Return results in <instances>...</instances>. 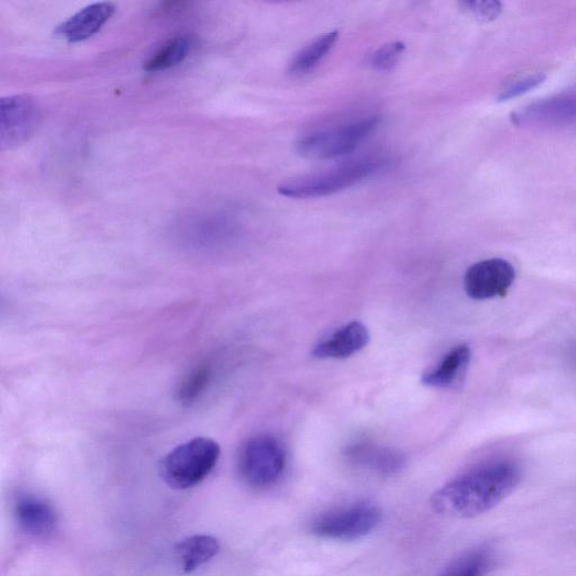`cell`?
Wrapping results in <instances>:
<instances>
[{"mask_svg":"<svg viewBox=\"0 0 576 576\" xmlns=\"http://www.w3.org/2000/svg\"><path fill=\"white\" fill-rule=\"evenodd\" d=\"M520 481L521 468L509 459L482 464L436 491L431 498V507L449 518L481 516L510 497Z\"/></svg>","mask_w":576,"mask_h":576,"instance_id":"1","label":"cell"},{"mask_svg":"<svg viewBox=\"0 0 576 576\" xmlns=\"http://www.w3.org/2000/svg\"><path fill=\"white\" fill-rule=\"evenodd\" d=\"M387 161L368 158L349 162V164L324 173L295 177L277 187V192L285 197L306 200V198L324 197L336 194L380 174Z\"/></svg>","mask_w":576,"mask_h":576,"instance_id":"2","label":"cell"},{"mask_svg":"<svg viewBox=\"0 0 576 576\" xmlns=\"http://www.w3.org/2000/svg\"><path fill=\"white\" fill-rule=\"evenodd\" d=\"M221 449L216 441L197 437L177 446L162 458V479L178 490L193 488L214 470L219 462Z\"/></svg>","mask_w":576,"mask_h":576,"instance_id":"3","label":"cell"},{"mask_svg":"<svg viewBox=\"0 0 576 576\" xmlns=\"http://www.w3.org/2000/svg\"><path fill=\"white\" fill-rule=\"evenodd\" d=\"M378 125L377 116L364 117L337 128L305 135L296 142V152L311 160L336 159L349 155L371 135Z\"/></svg>","mask_w":576,"mask_h":576,"instance_id":"4","label":"cell"},{"mask_svg":"<svg viewBox=\"0 0 576 576\" xmlns=\"http://www.w3.org/2000/svg\"><path fill=\"white\" fill-rule=\"evenodd\" d=\"M238 465L243 481L251 488H270L282 479L285 472V449L274 436L252 437L242 446Z\"/></svg>","mask_w":576,"mask_h":576,"instance_id":"5","label":"cell"},{"mask_svg":"<svg viewBox=\"0 0 576 576\" xmlns=\"http://www.w3.org/2000/svg\"><path fill=\"white\" fill-rule=\"evenodd\" d=\"M382 511L374 504L359 502L324 513L312 521L311 533L332 540L363 538L381 525Z\"/></svg>","mask_w":576,"mask_h":576,"instance_id":"6","label":"cell"},{"mask_svg":"<svg viewBox=\"0 0 576 576\" xmlns=\"http://www.w3.org/2000/svg\"><path fill=\"white\" fill-rule=\"evenodd\" d=\"M42 107L31 95H13L0 101V146L11 150L22 146L38 130Z\"/></svg>","mask_w":576,"mask_h":576,"instance_id":"7","label":"cell"},{"mask_svg":"<svg viewBox=\"0 0 576 576\" xmlns=\"http://www.w3.org/2000/svg\"><path fill=\"white\" fill-rule=\"evenodd\" d=\"M515 279L516 270L509 261L500 258L482 260L467 269L465 292L476 301L494 299L506 295Z\"/></svg>","mask_w":576,"mask_h":576,"instance_id":"8","label":"cell"},{"mask_svg":"<svg viewBox=\"0 0 576 576\" xmlns=\"http://www.w3.org/2000/svg\"><path fill=\"white\" fill-rule=\"evenodd\" d=\"M114 13L115 5L110 2L88 5L59 25L56 33L69 43L86 41L101 31Z\"/></svg>","mask_w":576,"mask_h":576,"instance_id":"9","label":"cell"},{"mask_svg":"<svg viewBox=\"0 0 576 576\" xmlns=\"http://www.w3.org/2000/svg\"><path fill=\"white\" fill-rule=\"evenodd\" d=\"M369 341V332L365 324L353 321L337 330L312 351L319 359H344L365 348Z\"/></svg>","mask_w":576,"mask_h":576,"instance_id":"10","label":"cell"},{"mask_svg":"<svg viewBox=\"0 0 576 576\" xmlns=\"http://www.w3.org/2000/svg\"><path fill=\"white\" fill-rule=\"evenodd\" d=\"M345 456L350 465L381 476L400 472L405 463L400 453L373 445L351 446L346 450Z\"/></svg>","mask_w":576,"mask_h":576,"instance_id":"11","label":"cell"},{"mask_svg":"<svg viewBox=\"0 0 576 576\" xmlns=\"http://www.w3.org/2000/svg\"><path fill=\"white\" fill-rule=\"evenodd\" d=\"M15 517L18 526L33 537H48L57 525V515L50 504L32 495L18 501Z\"/></svg>","mask_w":576,"mask_h":576,"instance_id":"12","label":"cell"},{"mask_svg":"<svg viewBox=\"0 0 576 576\" xmlns=\"http://www.w3.org/2000/svg\"><path fill=\"white\" fill-rule=\"evenodd\" d=\"M471 349L467 345L450 350L439 365L422 375L421 381L429 387L447 389L462 381L471 362Z\"/></svg>","mask_w":576,"mask_h":576,"instance_id":"13","label":"cell"},{"mask_svg":"<svg viewBox=\"0 0 576 576\" xmlns=\"http://www.w3.org/2000/svg\"><path fill=\"white\" fill-rule=\"evenodd\" d=\"M517 119L521 123L534 124H558L576 120V96L552 98L530 106Z\"/></svg>","mask_w":576,"mask_h":576,"instance_id":"14","label":"cell"},{"mask_svg":"<svg viewBox=\"0 0 576 576\" xmlns=\"http://www.w3.org/2000/svg\"><path fill=\"white\" fill-rule=\"evenodd\" d=\"M219 552L218 539L207 535L186 538L177 546V555L185 573L194 572L198 567L210 562Z\"/></svg>","mask_w":576,"mask_h":576,"instance_id":"15","label":"cell"},{"mask_svg":"<svg viewBox=\"0 0 576 576\" xmlns=\"http://www.w3.org/2000/svg\"><path fill=\"white\" fill-rule=\"evenodd\" d=\"M338 32L333 31L319 36L295 54L290 63V74L293 76H304L310 74L312 70L320 65V62L328 56L338 40Z\"/></svg>","mask_w":576,"mask_h":576,"instance_id":"16","label":"cell"},{"mask_svg":"<svg viewBox=\"0 0 576 576\" xmlns=\"http://www.w3.org/2000/svg\"><path fill=\"white\" fill-rule=\"evenodd\" d=\"M196 41L191 35H178L168 40L144 63L146 71H164L179 65L191 53Z\"/></svg>","mask_w":576,"mask_h":576,"instance_id":"17","label":"cell"},{"mask_svg":"<svg viewBox=\"0 0 576 576\" xmlns=\"http://www.w3.org/2000/svg\"><path fill=\"white\" fill-rule=\"evenodd\" d=\"M493 554L488 547L474 548L446 567L439 576H485L491 570Z\"/></svg>","mask_w":576,"mask_h":576,"instance_id":"18","label":"cell"},{"mask_svg":"<svg viewBox=\"0 0 576 576\" xmlns=\"http://www.w3.org/2000/svg\"><path fill=\"white\" fill-rule=\"evenodd\" d=\"M213 378V367L210 363L197 365L186 375L177 390V398L180 403L192 405L201 399V396L209 389Z\"/></svg>","mask_w":576,"mask_h":576,"instance_id":"19","label":"cell"},{"mask_svg":"<svg viewBox=\"0 0 576 576\" xmlns=\"http://www.w3.org/2000/svg\"><path fill=\"white\" fill-rule=\"evenodd\" d=\"M404 51L403 42L385 44L369 57L368 65L376 71H390L398 65Z\"/></svg>","mask_w":576,"mask_h":576,"instance_id":"20","label":"cell"},{"mask_svg":"<svg viewBox=\"0 0 576 576\" xmlns=\"http://www.w3.org/2000/svg\"><path fill=\"white\" fill-rule=\"evenodd\" d=\"M463 6L479 20L492 21L501 12V5L498 2H466Z\"/></svg>","mask_w":576,"mask_h":576,"instance_id":"21","label":"cell"},{"mask_svg":"<svg viewBox=\"0 0 576 576\" xmlns=\"http://www.w3.org/2000/svg\"><path fill=\"white\" fill-rule=\"evenodd\" d=\"M544 80L543 76H533L525 79L516 81L515 84L510 85L507 89H504L500 99L501 101H506L508 98L516 97L520 94L528 92V90L535 88L537 85L542 83Z\"/></svg>","mask_w":576,"mask_h":576,"instance_id":"22","label":"cell"}]
</instances>
